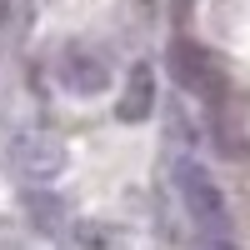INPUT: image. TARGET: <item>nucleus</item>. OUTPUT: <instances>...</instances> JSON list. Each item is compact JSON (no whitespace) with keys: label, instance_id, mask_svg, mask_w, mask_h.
Instances as JSON below:
<instances>
[{"label":"nucleus","instance_id":"nucleus-1","mask_svg":"<svg viewBox=\"0 0 250 250\" xmlns=\"http://www.w3.org/2000/svg\"><path fill=\"white\" fill-rule=\"evenodd\" d=\"M175 195H180V210L190 215V225H195V235H200V240H235L230 200H225L220 180L205 170L195 155L175 160Z\"/></svg>","mask_w":250,"mask_h":250},{"label":"nucleus","instance_id":"nucleus-5","mask_svg":"<svg viewBox=\"0 0 250 250\" xmlns=\"http://www.w3.org/2000/svg\"><path fill=\"white\" fill-rule=\"evenodd\" d=\"M155 115V65L150 60H135L130 75H125V90L115 100V120L120 125H140Z\"/></svg>","mask_w":250,"mask_h":250},{"label":"nucleus","instance_id":"nucleus-8","mask_svg":"<svg viewBox=\"0 0 250 250\" xmlns=\"http://www.w3.org/2000/svg\"><path fill=\"white\" fill-rule=\"evenodd\" d=\"M10 10H15V0H0V30L10 25Z\"/></svg>","mask_w":250,"mask_h":250},{"label":"nucleus","instance_id":"nucleus-2","mask_svg":"<svg viewBox=\"0 0 250 250\" xmlns=\"http://www.w3.org/2000/svg\"><path fill=\"white\" fill-rule=\"evenodd\" d=\"M10 170L30 185H50L60 170H65V145H60V135L50 130H20L10 140Z\"/></svg>","mask_w":250,"mask_h":250},{"label":"nucleus","instance_id":"nucleus-6","mask_svg":"<svg viewBox=\"0 0 250 250\" xmlns=\"http://www.w3.org/2000/svg\"><path fill=\"white\" fill-rule=\"evenodd\" d=\"M25 215H30V225L40 235H60L65 220H70L65 200H60L55 190H45V185H30V190H25Z\"/></svg>","mask_w":250,"mask_h":250},{"label":"nucleus","instance_id":"nucleus-4","mask_svg":"<svg viewBox=\"0 0 250 250\" xmlns=\"http://www.w3.org/2000/svg\"><path fill=\"white\" fill-rule=\"evenodd\" d=\"M170 75H175L180 90H190L195 100H205V105H215V100L225 95V75H220V65H215L205 50L185 45V40H175V45H170Z\"/></svg>","mask_w":250,"mask_h":250},{"label":"nucleus","instance_id":"nucleus-7","mask_svg":"<svg viewBox=\"0 0 250 250\" xmlns=\"http://www.w3.org/2000/svg\"><path fill=\"white\" fill-rule=\"evenodd\" d=\"M200 250H240L235 240H200Z\"/></svg>","mask_w":250,"mask_h":250},{"label":"nucleus","instance_id":"nucleus-3","mask_svg":"<svg viewBox=\"0 0 250 250\" xmlns=\"http://www.w3.org/2000/svg\"><path fill=\"white\" fill-rule=\"evenodd\" d=\"M55 80L70 95L90 100V95H100L110 85V60H105V50H95L90 40H70V45L55 55Z\"/></svg>","mask_w":250,"mask_h":250}]
</instances>
